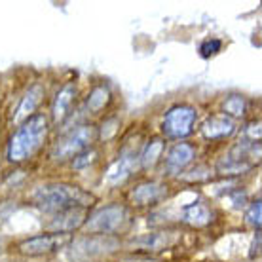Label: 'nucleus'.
<instances>
[{"label":"nucleus","instance_id":"obj_5","mask_svg":"<svg viewBox=\"0 0 262 262\" xmlns=\"http://www.w3.org/2000/svg\"><path fill=\"white\" fill-rule=\"evenodd\" d=\"M97 137V131L93 125H80L76 129L65 133L57 143L53 144L52 158L53 160H67V158L78 156L80 152L88 150Z\"/></svg>","mask_w":262,"mask_h":262},{"label":"nucleus","instance_id":"obj_8","mask_svg":"<svg viewBox=\"0 0 262 262\" xmlns=\"http://www.w3.org/2000/svg\"><path fill=\"white\" fill-rule=\"evenodd\" d=\"M139 156H141V152L137 148H124L122 154L118 156V160L106 169L105 183L111 184V186H118V184L124 183L137 167Z\"/></svg>","mask_w":262,"mask_h":262},{"label":"nucleus","instance_id":"obj_18","mask_svg":"<svg viewBox=\"0 0 262 262\" xmlns=\"http://www.w3.org/2000/svg\"><path fill=\"white\" fill-rule=\"evenodd\" d=\"M162 152H164V143L154 139V141H150V143L144 146V150L141 152V156H139V162H141L143 167L148 169V167H152V165L156 164L158 158L162 156Z\"/></svg>","mask_w":262,"mask_h":262},{"label":"nucleus","instance_id":"obj_20","mask_svg":"<svg viewBox=\"0 0 262 262\" xmlns=\"http://www.w3.org/2000/svg\"><path fill=\"white\" fill-rule=\"evenodd\" d=\"M223 108L226 116L228 114H232V116H243V112H245V99L239 97V95H232V97L224 101Z\"/></svg>","mask_w":262,"mask_h":262},{"label":"nucleus","instance_id":"obj_22","mask_svg":"<svg viewBox=\"0 0 262 262\" xmlns=\"http://www.w3.org/2000/svg\"><path fill=\"white\" fill-rule=\"evenodd\" d=\"M95 156H97L95 150H90V148H88V150L80 152L78 156H74V162H72V164H74V167L82 169V167H85V165L93 164V162H95Z\"/></svg>","mask_w":262,"mask_h":262},{"label":"nucleus","instance_id":"obj_7","mask_svg":"<svg viewBox=\"0 0 262 262\" xmlns=\"http://www.w3.org/2000/svg\"><path fill=\"white\" fill-rule=\"evenodd\" d=\"M67 243H71L69 234H40L29 237L19 243V253L27 256H42L63 249Z\"/></svg>","mask_w":262,"mask_h":262},{"label":"nucleus","instance_id":"obj_2","mask_svg":"<svg viewBox=\"0 0 262 262\" xmlns=\"http://www.w3.org/2000/svg\"><path fill=\"white\" fill-rule=\"evenodd\" d=\"M48 135V118L44 114H33L12 135L8 144V160L13 164L25 162L34 156Z\"/></svg>","mask_w":262,"mask_h":262},{"label":"nucleus","instance_id":"obj_19","mask_svg":"<svg viewBox=\"0 0 262 262\" xmlns=\"http://www.w3.org/2000/svg\"><path fill=\"white\" fill-rule=\"evenodd\" d=\"M108 101H111V93L103 85H99L95 88L90 95H88V101H85V106H88V111L90 112H99L101 108H105L108 105Z\"/></svg>","mask_w":262,"mask_h":262},{"label":"nucleus","instance_id":"obj_16","mask_svg":"<svg viewBox=\"0 0 262 262\" xmlns=\"http://www.w3.org/2000/svg\"><path fill=\"white\" fill-rule=\"evenodd\" d=\"M74 97H76V85L74 84H65L59 92H57V95L53 99V105H52L53 122H61V120L69 114L72 103H74Z\"/></svg>","mask_w":262,"mask_h":262},{"label":"nucleus","instance_id":"obj_23","mask_svg":"<svg viewBox=\"0 0 262 262\" xmlns=\"http://www.w3.org/2000/svg\"><path fill=\"white\" fill-rule=\"evenodd\" d=\"M221 40H205L202 46H200V53H202V57H209L213 53H216L221 50Z\"/></svg>","mask_w":262,"mask_h":262},{"label":"nucleus","instance_id":"obj_17","mask_svg":"<svg viewBox=\"0 0 262 262\" xmlns=\"http://www.w3.org/2000/svg\"><path fill=\"white\" fill-rule=\"evenodd\" d=\"M181 219L190 226H205L211 221V211L205 203L194 202L190 205H184Z\"/></svg>","mask_w":262,"mask_h":262},{"label":"nucleus","instance_id":"obj_15","mask_svg":"<svg viewBox=\"0 0 262 262\" xmlns=\"http://www.w3.org/2000/svg\"><path fill=\"white\" fill-rule=\"evenodd\" d=\"M192 160H194V148L186 143H179L167 152V156H165V167L171 173H177V171L184 169Z\"/></svg>","mask_w":262,"mask_h":262},{"label":"nucleus","instance_id":"obj_13","mask_svg":"<svg viewBox=\"0 0 262 262\" xmlns=\"http://www.w3.org/2000/svg\"><path fill=\"white\" fill-rule=\"evenodd\" d=\"M234 131H236V124H234V120L230 118V116H226V114L211 116V118L205 120L202 125L203 137L211 139V141L226 139V137H230Z\"/></svg>","mask_w":262,"mask_h":262},{"label":"nucleus","instance_id":"obj_4","mask_svg":"<svg viewBox=\"0 0 262 262\" xmlns=\"http://www.w3.org/2000/svg\"><path fill=\"white\" fill-rule=\"evenodd\" d=\"M127 223V211L124 205H106L85 219L84 230L90 236H111L122 230Z\"/></svg>","mask_w":262,"mask_h":262},{"label":"nucleus","instance_id":"obj_25","mask_svg":"<svg viewBox=\"0 0 262 262\" xmlns=\"http://www.w3.org/2000/svg\"><path fill=\"white\" fill-rule=\"evenodd\" d=\"M139 262H152V260H139Z\"/></svg>","mask_w":262,"mask_h":262},{"label":"nucleus","instance_id":"obj_11","mask_svg":"<svg viewBox=\"0 0 262 262\" xmlns=\"http://www.w3.org/2000/svg\"><path fill=\"white\" fill-rule=\"evenodd\" d=\"M177 239V232H148V234H141V236L133 237L131 245L144 251H162L173 247Z\"/></svg>","mask_w":262,"mask_h":262},{"label":"nucleus","instance_id":"obj_12","mask_svg":"<svg viewBox=\"0 0 262 262\" xmlns=\"http://www.w3.org/2000/svg\"><path fill=\"white\" fill-rule=\"evenodd\" d=\"M44 97V88L38 84L31 85L27 93L21 97L19 105L15 108V114H13L12 122L13 124H23L27 118H31L33 116V112L36 111V106L40 105V101Z\"/></svg>","mask_w":262,"mask_h":262},{"label":"nucleus","instance_id":"obj_21","mask_svg":"<svg viewBox=\"0 0 262 262\" xmlns=\"http://www.w3.org/2000/svg\"><path fill=\"white\" fill-rule=\"evenodd\" d=\"M245 221L253 228H260V200H256L249 205V209L245 213Z\"/></svg>","mask_w":262,"mask_h":262},{"label":"nucleus","instance_id":"obj_24","mask_svg":"<svg viewBox=\"0 0 262 262\" xmlns=\"http://www.w3.org/2000/svg\"><path fill=\"white\" fill-rule=\"evenodd\" d=\"M258 245H260V234H256L255 243H253V251H251V255H253V256H255V253L258 255Z\"/></svg>","mask_w":262,"mask_h":262},{"label":"nucleus","instance_id":"obj_3","mask_svg":"<svg viewBox=\"0 0 262 262\" xmlns=\"http://www.w3.org/2000/svg\"><path fill=\"white\" fill-rule=\"evenodd\" d=\"M258 156H260V144L256 141L245 139L221 158L216 169L223 175H239V173L253 169L258 164Z\"/></svg>","mask_w":262,"mask_h":262},{"label":"nucleus","instance_id":"obj_6","mask_svg":"<svg viewBox=\"0 0 262 262\" xmlns=\"http://www.w3.org/2000/svg\"><path fill=\"white\" fill-rule=\"evenodd\" d=\"M196 108L188 105L173 106L165 112L164 122H162V131L165 137L169 139H184L192 133V127L196 124Z\"/></svg>","mask_w":262,"mask_h":262},{"label":"nucleus","instance_id":"obj_9","mask_svg":"<svg viewBox=\"0 0 262 262\" xmlns=\"http://www.w3.org/2000/svg\"><path fill=\"white\" fill-rule=\"evenodd\" d=\"M85 219H88L85 207H74V209L59 211V213H53L52 221L46 224V228L52 230V234H69L72 230L84 226Z\"/></svg>","mask_w":262,"mask_h":262},{"label":"nucleus","instance_id":"obj_14","mask_svg":"<svg viewBox=\"0 0 262 262\" xmlns=\"http://www.w3.org/2000/svg\"><path fill=\"white\" fill-rule=\"evenodd\" d=\"M167 196V186L162 183H143L131 190L129 198L137 205H150V203L162 202Z\"/></svg>","mask_w":262,"mask_h":262},{"label":"nucleus","instance_id":"obj_1","mask_svg":"<svg viewBox=\"0 0 262 262\" xmlns=\"http://www.w3.org/2000/svg\"><path fill=\"white\" fill-rule=\"evenodd\" d=\"M93 202H95V198L90 192L67 183L42 184L33 192V203L46 213H59V211L74 209V207H88Z\"/></svg>","mask_w":262,"mask_h":262},{"label":"nucleus","instance_id":"obj_10","mask_svg":"<svg viewBox=\"0 0 262 262\" xmlns=\"http://www.w3.org/2000/svg\"><path fill=\"white\" fill-rule=\"evenodd\" d=\"M118 247V242L116 239H112L111 236H88L85 237H80L76 242L72 243V249L76 255H82V256H101L108 253V251H114Z\"/></svg>","mask_w":262,"mask_h":262}]
</instances>
